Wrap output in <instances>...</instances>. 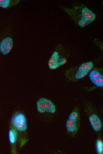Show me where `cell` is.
<instances>
[{"instance_id": "11", "label": "cell", "mask_w": 103, "mask_h": 154, "mask_svg": "<svg viewBox=\"0 0 103 154\" xmlns=\"http://www.w3.org/2000/svg\"><path fill=\"white\" fill-rule=\"evenodd\" d=\"M91 11V10L87 7H85L83 8L82 9L81 11L82 17L81 18L87 20L86 19L87 16Z\"/></svg>"}, {"instance_id": "13", "label": "cell", "mask_w": 103, "mask_h": 154, "mask_svg": "<svg viewBox=\"0 0 103 154\" xmlns=\"http://www.w3.org/2000/svg\"><path fill=\"white\" fill-rule=\"evenodd\" d=\"M96 17L95 14L91 11L87 16L86 20L89 24H90L95 20Z\"/></svg>"}, {"instance_id": "5", "label": "cell", "mask_w": 103, "mask_h": 154, "mask_svg": "<svg viewBox=\"0 0 103 154\" xmlns=\"http://www.w3.org/2000/svg\"><path fill=\"white\" fill-rule=\"evenodd\" d=\"M88 77L91 82L97 87L103 86V70L101 68L94 67L90 71Z\"/></svg>"}, {"instance_id": "6", "label": "cell", "mask_w": 103, "mask_h": 154, "mask_svg": "<svg viewBox=\"0 0 103 154\" xmlns=\"http://www.w3.org/2000/svg\"><path fill=\"white\" fill-rule=\"evenodd\" d=\"M12 122L15 129L20 131H24L27 129L26 118L22 113H18L13 118Z\"/></svg>"}, {"instance_id": "12", "label": "cell", "mask_w": 103, "mask_h": 154, "mask_svg": "<svg viewBox=\"0 0 103 154\" xmlns=\"http://www.w3.org/2000/svg\"><path fill=\"white\" fill-rule=\"evenodd\" d=\"M96 148L97 152L99 154H101L103 153V142L100 140H98L96 142Z\"/></svg>"}, {"instance_id": "3", "label": "cell", "mask_w": 103, "mask_h": 154, "mask_svg": "<svg viewBox=\"0 0 103 154\" xmlns=\"http://www.w3.org/2000/svg\"><path fill=\"white\" fill-rule=\"evenodd\" d=\"M63 49L59 48L52 53L48 62L49 68L51 70H56L67 62Z\"/></svg>"}, {"instance_id": "9", "label": "cell", "mask_w": 103, "mask_h": 154, "mask_svg": "<svg viewBox=\"0 0 103 154\" xmlns=\"http://www.w3.org/2000/svg\"><path fill=\"white\" fill-rule=\"evenodd\" d=\"M14 1L10 0H0V7L3 9L8 8L15 4Z\"/></svg>"}, {"instance_id": "1", "label": "cell", "mask_w": 103, "mask_h": 154, "mask_svg": "<svg viewBox=\"0 0 103 154\" xmlns=\"http://www.w3.org/2000/svg\"><path fill=\"white\" fill-rule=\"evenodd\" d=\"M94 65L93 61H89L84 62L79 66L70 68L64 72L65 78L68 82H77L88 75Z\"/></svg>"}, {"instance_id": "14", "label": "cell", "mask_w": 103, "mask_h": 154, "mask_svg": "<svg viewBox=\"0 0 103 154\" xmlns=\"http://www.w3.org/2000/svg\"><path fill=\"white\" fill-rule=\"evenodd\" d=\"M78 24L81 27H84L89 24L86 20L82 18L79 21Z\"/></svg>"}, {"instance_id": "4", "label": "cell", "mask_w": 103, "mask_h": 154, "mask_svg": "<svg viewBox=\"0 0 103 154\" xmlns=\"http://www.w3.org/2000/svg\"><path fill=\"white\" fill-rule=\"evenodd\" d=\"M37 111L40 113H54L56 111L54 104L50 100L44 97L39 98L36 103Z\"/></svg>"}, {"instance_id": "7", "label": "cell", "mask_w": 103, "mask_h": 154, "mask_svg": "<svg viewBox=\"0 0 103 154\" xmlns=\"http://www.w3.org/2000/svg\"><path fill=\"white\" fill-rule=\"evenodd\" d=\"M13 44V40L12 37L9 36L4 38L0 42V52L4 55L8 54L12 49Z\"/></svg>"}, {"instance_id": "10", "label": "cell", "mask_w": 103, "mask_h": 154, "mask_svg": "<svg viewBox=\"0 0 103 154\" xmlns=\"http://www.w3.org/2000/svg\"><path fill=\"white\" fill-rule=\"evenodd\" d=\"M17 138V134L14 129L10 130L9 132V142L11 144L14 143L16 141Z\"/></svg>"}, {"instance_id": "8", "label": "cell", "mask_w": 103, "mask_h": 154, "mask_svg": "<svg viewBox=\"0 0 103 154\" xmlns=\"http://www.w3.org/2000/svg\"><path fill=\"white\" fill-rule=\"evenodd\" d=\"M89 120L94 131L98 132L101 130L102 126V122L97 115L95 114H91L89 117Z\"/></svg>"}, {"instance_id": "2", "label": "cell", "mask_w": 103, "mask_h": 154, "mask_svg": "<svg viewBox=\"0 0 103 154\" xmlns=\"http://www.w3.org/2000/svg\"><path fill=\"white\" fill-rule=\"evenodd\" d=\"M80 121V112L78 108L74 107L70 114L66 123L67 132L71 135H74L78 131Z\"/></svg>"}]
</instances>
